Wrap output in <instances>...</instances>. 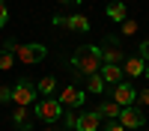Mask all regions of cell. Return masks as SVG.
I'll return each instance as SVG.
<instances>
[{
	"label": "cell",
	"mask_w": 149,
	"mask_h": 131,
	"mask_svg": "<svg viewBox=\"0 0 149 131\" xmlns=\"http://www.w3.org/2000/svg\"><path fill=\"white\" fill-rule=\"evenodd\" d=\"M104 87H107V83L102 80V75H90V78H86V89H90V92H104Z\"/></svg>",
	"instance_id": "16"
},
{
	"label": "cell",
	"mask_w": 149,
	"mask_h": 131,
	"mask_svg": "<svg viewBox=\"0 0 149 131\" xmlns=\"http://www.w3.org/2000/svg\"><path fill=\"white\" fill-rule=\"evenodd\" d=\"M54 24L57 27H66V15H54Z\"/></svg>",
	"instance_id": "26"
},
{
	"label": "cell",
	"mask_w": 149,
	"mask_h": 131,
	"mask_svg": "<svg viewBox=\"0 0 149 131\" xmlns=\"http://www.w3.org/2000/svg\"><path fill=\"white\" fill-rule=\"evenodd\" d=\"M143 75H146V78H149V60H146V69H143Z\"/></svg>",
	"instance_id": "28"
},
{
	"label": "cell",
	"mask_w": 149,
	"mask_h": 131,
	"mask_svg": "<svg viewBox=\"0 0 149 131\" xmlns=\"http://www.w3.org/2000/svg\"><path fill=\"white\" fill-rule=\"evenodd\" d=\"M36 92H42L45 98H51V95L57 92V78H51V75L39 78V80H36Z\"/></svg>",
	"instance_id": "13"
},
{
	"label": "cell",
	"mask_w": 149,
	"mask_h": 131,
	"mask_svg": "<svg viewBox=\"0 0 149 131\" xmlns=\"http://www.w3.org/2000/svg\"><path fill=\"white\" fill-rule=\"evenodd\" d=\"M66 27H69V30H81V33H86V30H90V18L81 15V12H78V15H69V18H66Z\"/></svg>",
	"instance_id": "14"
},
{
	"label": "cell",
	"mask_w": 149,
	"mask_h": 131,
	"mask_svg": "<svg viewBox=\"0 0 149 131\" xmlns=\"http://www.w3.org/2000/svg\"><path fill=\"white\" fill-rule=\"evenodd\" d=\"M12 104L15 107H27V104H36V83L21 78L15 87H12Z\"/></svg>",
	"instance_id": "2"
},
{
	"label": "cell",
	"mask_w": 149,
	"mask_h": 131,
	"mask_svg": "<svg viewBox=\"0 0 149 131\" xmlns=\"http://www.w3.org/2000/svg\"><path fill=\"white\" fill-rule=\"evenodd\" d=\"M15 60H21V63H27V66H33V63H42V60L48 57V51H45V45H15Z\"/></svg>",
	"instance_id": "4"
},
{
	"label": "cell",
	"mask_w": 149,
	"mask_h": 131,
	"mask_svg": "<svg viewBox=\"0 0 149 131\" xmlns=\"http://www.w3.org/2000/svg\"><path fill=\"white\" fill-rule=\"evenodd\" d=\"M137 101H140L143 107H149V89H140V92H137Z\"/></svg>",
	"instance_id": "24"
},
{
	"label": "cell",
	"mask_w": 149,
	"mask_h": 131,
	"mask_svg": "<svg viewBox=\"0 0 149 131\" xmlns=\"http://www.w3.org/2000/svg\"><path fill=\"white\" fill-rule=\"evenodd\" d=\"M143 122H146V119H143V110H140V107L131 104V107H122V110H119V125L125 128V131H140Z\"/></svg>",
	"instance_id": "5"
},
{
	"label": "cell",
	"mask_w": 149,
	"mask_h": 131,
	"mask_svg": "<svg viewBox=\"0 0 149 131\" xmlns=\"http://www.w3.org/2000/svg\"><path fill=\"white\" fill-rule=\"evenodd\" d=\"M60 3H66V6H69V3H72V6H78L81 0H60Z\"/></svg>",
	"instance_id": "27"
},
{
	"label": "cell",
	"mask_w": 149,
	"mask_h": 131,
	"mask_svg": "<svg viewBox=\"0 0 149 131\" xmlns=\"http://www.w3.org/2000/svg\"><path fill=\"white\" fill-rule=\"evenodd\" d=\"M98 75H102V80L104 83H122V66H104L102 63V69H98Z\"/></svg>",
	"instance_id": "11"
},
{
	"label": "cell",
	"mask_w": 149,
	"mask_h": 131,
	"mask_svg": "<svg viewBox=\"0 0 149 131\" xmlns=\"http://www.w3.org/2000/svg\"><path fill=\"white\" fill-rule=\"evenodd\" d=\"M72 69L78 71V75H84V78L98 75V69H102V48L81 45L78 51H74V57H72Z\"/></svg>",
	"instance_id": "1"
},
{
	"label": "cell",
	"mask_w": 149,
	"mask_h": 131,
	"mask_svg": "<svg viewBox=\"0 0 149 131\" xmlns=\"http://www.w3.org/2000/svg\"><path fill=\"white\" fill-rule=\"evenodd\" d=\"M107 18L116 21V24L128 21V9H125V3H122V0H110V3H107Z\"/></svg>",
	"instance_id": "10"
},
{
	"label": "cell",
	"mask_w": 149,
	"mask_h": 131,
	"mask_svg": "<svg viewBox=\"0 0 149 131\" xmlns=\"http://www.w3.org/2000/svg\"><path fill=\"white\" fill-rule=\"evenodd\" d=\"M119 60H122V51H119L113 42H107V45L102 48V63H104V66H119Z\"/></svg>",
	"instance_id": "12"
},
{
	"label": "cell",
	"mask_w": 149,
	"mask_h": 131,
	"mask_svg": "<svg viewBox=\"0 0 149 131\" xmlns=\"http://www.w3.org/2000/svg\"><path fill=\"white\" fill-rule=\"evenodd\" d=\"M102 131H125V128L119 125V119H113V122H107V125H104Z\"/></svg>",
	"instance_id": "23"
},
{
	"label": "cell",
	"mask_w": 149,
	"mask_h": 131,
	"mask_svg": "<svg viewBox=\"0 0 149 131\" xmlns=\"http://www.w3.org/2000/svg\"><path fill=\"white\" fill-rule=\"evenodd\" d=\"M140 131H143V128H140Z\"/></svg>",
	"instance_id": "30"
},
{
	"label": "cell",
	"mask_w": 149,
	"mask_h": 131,
	"mask_svg": "<svg viewBox=\"0 0 149 131\" xmlns=\"http://www.w3.org/2000/svg\"><path fill=\"white\" fill-rule=\"evenodd\" d=\"M143 69H146V60L143 57H128L125 63H122V75H125V78H140Z\"/></svg>",
	"instance_id": "9"
},
{
	"label": "cell",
	"mask_w": 149,
	"mask_h": 131,
	"mask_svg": "<svg viewBox=\"0 0 149 131\" xmlns=\"http://www.w3.org/2000/svg\"><path fill=\"white\" fill-rule=\"evenodd\" d=\"M74 125H78V113L69 110V113H66V128H74Z\"/></svg>",
	"instance_id": "22"
},
{
	"label": "cell",
	"mask_w": 149,
	"mask_h": 131,
	"mask_svg": "<svg viewBox=\"0 0 149 131\" xmlns=\"http://www.w3.org/2000/svg\"><path fill=\"white\" fill-rule=\"evenodd\" d=\"M42 131H54V128H51V125H48V128H42Z\"/></svg>",
	"instance_id": "29"
},
{
	"label": "cell",
	"mask_w": 149,
	"mask_h": 131,
	"mask_svg": "<svg viewBox=\"0 0 149 131\" xmlns=\"http://www.w3.org/2000/svg\"><path fill=\"white\" fill-rule=\"evenodd\" d=\"M98 128H102V116H98L95 110L81 113L78 116V125H74V131H98Z\"/></svg>",
	"instance_id": "8"
},
{
	"label": "cell",
	"mask_w": 149,
	"mask_h": 131,
	"mask_svg": "<svg viewBox=\"0 0 149 131\" xmlns=\"http://www.w3.org/2000/svg\"><path fill=\"white\" fill-rule=\"evenodd\" d=\"M113 101H116L119 107H131L134 101H137V89H134L128 80H122V83L113 87Z\"/></svg>",
	"instance_id": "6"
},
{
	"label": "cell",
	"mask_w": 149,
	"mask_h": 131,
	"mask_svg": "<svg viewBox=\"0 0 149 131\" xmlns=\"http://www.w3.org/2000/svg\"><path fill=\"white\" fill-rule=\"evenodd\" d=\"M57 101L63 104V107H72V110H74V107H81V104H84V92H81L78 87H72V83H69V87H63V89H60Z\"/></svg>",
	"instance_id": "7"
},
{
	"label": "cell",
	"mask_w": 149,
	"mask_h": 131,
	"mask_svg": "<svg viewBox=\"0 0 149 131\" xmlns=\"http://www.w3.org/2000/svg\"><path fill=\"white\" fill-rule=\"evenodd\" d=\"M9 21V9H6V0H0V27H6Z\"/></svg>",
	"instance_id": "20"
},
{
	"label": "cell",
	"mask_w": 149,
	"mask_h": 131,
	"mask_svg": "<svg viewBox=\"0 0 149 131\" xmlns=\"http://www.w3.org/2000/svg\"><path fill=\"white\" fill-rule=\"evenodd\" d=\"M12 122L15 125H27V107H15V110H12Z\"/></svg>",
	"instance_id": "18"
},
{
	"label": "cell",
	"mask_w": 149,
	"mask_h": 131,
	"mask_svg": "<svg viewBox=\"0 0 149 131\" xmlns=\"http://www.w3.org/2000/svg\"><path fill=\"white\" fill-rule=\"evenodd\" d=\"M140 57H143V60H149V39H143V42H140Z\"/></svg>",
	"instance_id": "25"
},
{
	"label": "cell",
	"mask_w": 149,
	"mask_h": 131,
	"mask_svg": "<svg viewBox=\"0 0 149 131\" xmlns=\"http://www.w3.org/2000/svg\"><path fill=\"white\" fill-rule=\"evenodd\" d=\"M122 36H134V33H137V21H122Z\"/></svg>",
	"instance_id": "19"
},
{
	"label": "cell",
	"mask_w": 149,
	"mask_h": 131,
	"mask_svg": "<svg viewBox=\"0 0 149 131\" xmlns=\"http://www.w3.org/2000/svg\"><path fill=\"white\" fill-rule=\"evenodd\" d=\"M119 110H122V107H119L116 101H104V104H98V107H95V113H98V116H110V119H119Z\"/></svg>",
	"instance_id": "15"
},
{
	"label": "cell",
	"mask_w": 149,
	"mask_h": 131,
	"mask_svg": "<svg viewBox=\"0 0 149 131\" xmlns=\"http://www.w3.org/2000/svg\"><path fill=\"white\" fill-rule=\"evenodd\" d=\"M12 63H15V54L6 51V48H0V71H9Z\"/></svg>",
	"instance_id": "17"
},
{
	"label": "cell",
	"mask_w": 149,
	"mask_h": 131,
	"mask_svg": "<svg viewBox=\"0 0 149 131\" xmlns=\"http://www.w3.org/2000/svg\"><path fill=\"white\" fill-rule=\"evenodd\" d=\"M36 116H39L42 122L54 125L57 119L63 116V104H60L57 98H42V101H36Z\"/></svg>",
	"instance_id": "3"
},
{
	"label": "cell",
	"mask_w": 149,
	"mask_h": 131,
	"mask_svg": "<svg viewBox=\"0 0 149 131\" xmlns=\"http://www.w3.org/2000/svg\"><path fill=\"white\" fill-rule=\"evenodd\" d=\"M12 101V87H0V104Z\"/></svg>",
	"instance_id": "21"
}]
</instances>
